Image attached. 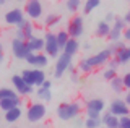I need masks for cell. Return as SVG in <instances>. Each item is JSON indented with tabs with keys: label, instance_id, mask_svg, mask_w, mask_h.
Masks as SVG:
<instances>
[{
	"label": "cell",
	"instance_id": "1",
	"mask_svg": "<svg viewBox=\"0 0 130 128\" xmlns=\"http://www.w3.org/2000/svg\"><path fill=\"white\" fill-rule=\"evenodd\" d=\"M112 57H114V54H112V50L109 49V47L107 49H103L101 52H98V54L81 60L78 63V70L81 73H91L93 70L99 68V67H103V65H107V62Z\"/></svg>",
	"mask_w": 130,
	"mask_h": 128
},
{
	"label": "cell",
	"instance_id": "2",
	"mask_svg": "<svg viewBox=\"0 0 130 128\" xmlns=\"http://www.w3.org/2000/svg\"><path fill=\"white\" fill-rule=\"evenodd\" d=\"M81 112V104L78 101L73 102H62L59 107H57V117L63 122H70V120H75L80 115Z\"/></svg>",
	"mask_w": 130,
	"mask_h": 128
},
{
	"label": "cell",
	"instance_id": "3",
	"mask_svg": "<svg viewBox=\"0 0 130 128\" xmlns=\"http://www.w3.org/2000/svg\"><path fill=\"white\" fill-rule=\"evenodd\" d=\"M46 114H47V109H46V104H42V101L32 102L26 110V118L31 123H39L41 120L46 118Z\"/></svg>",
	"mask_w": 130,
	"mask_h": 128
},
{
	"label": "cell",
	"instance_id": "4",
	"mask_svg": "<svg viewBox=\"0 0 130 128\" xmlns=\"http://www.w3.org/2000/svg\"><path fill=\"white\" fill-rule=\"evenodd\" d=\"M44 41H46V46H44V54L49 55L52 58H57L60 54H62V49L59 47V42H57V36L51 31H47L44 34Z\"/></svg>",
	"mask_w": 130,
	"mask_h": 128
},
{
	"label": "cell",
	"instance_id": "5",
	"mask_svg": "<svg viewBox=\"0 0 130 128\" xmlns=\"http://www.w3.org/2000/svg\"><path fill=\"white\" fill-rule=\"evenodd\" d=\"M23 79L31 86H42V83L46 81V73L42 68H32V70H23L21 71Z\"/></svg>",
	"mask_w": 130,
	"mask_h": 128
},
{
	"label": "cell",
	"instance_id": "6",
	"mask_svg": "<svg viewBox=\"0 0 130 128\" xmlns=\"http://www.w3.org/2000/svg\"><path fill=\"white\" fill-rule=\"evenodd\" d=\"M106 104L103 99H89V101L85 104V112H86V117L89 118H101V114H103Z\"/></svg>",
	"mask_w": 130,
	"mask_h": 128
},
{
	"label": "cell",
	"instance_id": "7",
	"mask_svg": "<svg viewBox=\"0 0 130 128\" xmlns=\"http://www.w3.org/2000/svg\"><path fill=\"white\" fill-rule=\"evenodd\" d=\"M85 31V23H83V16H80V15H75L70 21H68V26H67V33L70 34V37L73 39H78L81 37V34H83Z\"/></svg>",
	"mask_w": 130,
	"mask_h": 128
},
{
	"label": "cell",
	"instance_id": "8",
	"mask_svg": "<svg viewBox=\"0 0 130 128\" xmlns=\"http://www.w3.org/2000/svg\"><path fill=\"white\" fill-rule=\"evenodd\" d=\"M70 65H72V55L62 52L57 57V63L54 67V78H62L65 75V71H68V67Z\"/></svg>",
	"mask_w": 130,
	"mask_h": 128
},
{
	"label": "cell",
	"instance_id": "9",
	"mask_svg": "<svg viewBox=\"0 0 130 128\" xmlns=\"http://www.w3.org/2000/svg\"><path fill=\"white\" fill-rule=\"evenodd\" d=\"M11 84H13L15 91L20 96H31L32 93H36V91H34V86L28 84V83L23 79L21 75H13V76H11Z\"/></svg>",
	"mask_w": 130,
	"mask_h": 128
},
{
	"label": "cell",
	"instance_id": "10",
	"mask_svg": "<svg viewBox=\"0 0 130 128\" xmlns=\"http://www.w3.org/2000/svg\"><path fill=\"white\" fill-rule=\"evenodd\" d=\"M24 13L29 19H39L44 13V7L41 0H28L24 5Z\"/></svg>",
	"mask_w": 130,
	"mask_h": 128
},
{
	"label": "cell",
	"instance_id": "11",
	"mask_svg": "<svg viewBox=\"0 0 130 128\" xmlns=\"http://www.w3.org/2000/svg\"><path fill=\"white\" fill-rule=\"evenodd\" d=\"M29 52L31 50H29V47H28L26 41H21V39H16V37L11 41V54H13V57L20 58V60H24Z\"/></svg>",
	"mask_w": 130,
	"mask_h": 128
},
{
	"label": "cell",
	"instance_id": "12",
	"mask_svg": "<svg viewBox=\"0 0 130 128\" xmlns=\"http://www.w3.org/2000/svg\"><path fill=\"white\" fill-rule=\"evenodd\" d=\"M109 112L120 118V117H125V115H130V107L127 105V102L124 99H114L109 104Z\"/></svg>",
	"mask_w": 130,
	"mask_h": 128
},
{
	"label": "cell",
	"instance_id": "13",
	"mask_svg": "<svg viewBox=\"0 0 130 128\" xmlns=\"http://www.w3.org/2000/svg\"><path fill=\"white\" fill-rule=\"evenodd\" d=\"M127 28V25H125L124 18H116V21H114V25L111 28V33H109L107 39L111 42H116V41H120L122 37H124V29Z\"/></svg>",
	"mask_w": 130,
	"mask_h": 128
},
{
	"label": "cell",
	"instance_id": "14",
	"mask_svg": "<svg viewBox=\"0 0 130 128\" xmlns=\"http://www.w3.org/2000/svg\"><path fill=\"white\" fill-rule=\"evenodd\" d=\"M23 21H24V10L21 8H13L5 13V23L10 26H18Z\"/></svg>",
	"mask_w": 130,
	"mask_h": 128
},
{
	"label": "cell",
	"instance_id": "15",
	"mask_svg": "<svg viewBox=\"0 0 130 128\" xmlns=\"http://www.w3.org/2000/svg\"><path fill=\"white\" fill-rule=\"evenodd\" d=\"M101 122L107 128H119L120 126V118L117 115L111 114V112H104V115H101Z\"/></svg>",
	"mask_w": 130,
	"mask_h": 128
},
{
	"label": "cell",
	"instance_id": "16",
	"mask_svg": "<svg viewBox=\"0 0 130 128\" xmlns=\"http://www.w3.org/2000/svg\"><path fill=\"white\" fill-rule=\"evenodd\" d=\"M28 47H29L31 52H36V54H39V52H44V46H46V41H44V37H38V36H32L31 39H28Z\"/></svg>",
	"mask_w": 130,
	"mask_h": 128
},
{
	"label": "cell",
	"instance_id": "17",
	"mask_svg": "<svg viewBox=\"0 0 130 128\" xmlns=\"http://www.w3.org/2000/svg\"><path fill=\"white\" fill-rule=\"evenodd\" d=\"M20 104H21V99L18 97H10V99H2L0 101V109H2L3 112L10 110V109H15V107H18Z\"/></svg>",
	"mask_w": 130,
	"mask_h": 128
},
{
	"label": "cell",
	"instance_id": "18",
	"mask_svg": "<svg viewBox=\"0 0 130 128\" xmlns=\"http://www.w3.org/2000/svg\"><path fill=\"white\" fill-rule=\"evenodd\" d=\"M16 28H18V29H21L23 33H24V37H26V41H28V39H31L32 36H34V25H32L29 19H24V21L20 23Z\"/></svg>",
	"mask_w": 130,
	"mask_h": 128
},
{
	"label": "cell",
	"instance_id": "19",
	"mask_svg": "<svg viewBox=\"0 0 130 128\" xmlns=\"http://www.w3.org/2000/svg\"><path fill=\"white\" fill-rule=\"evenodd\" d=\"M78 50H80V42L76 41V39H73V37H70L68 39V42L65 44V47H63V50L62 52H65V54H68V55H76L78 54Z\"/></svg>",
	"mask_w": 130,
	"mask_h": 128
},
{
	"label": "cell",
	"instance_id": "20",
	"mask_svg": "<svg viewBox=\"0 0 130 128\" xmlns=\"http://www.w3.org/2000/svg\"><path fill=\"white\" fill-rule=\"evenodd\" d=\"M21 115H23V112H21V109H20V105H18V107H15V109H10V110L5 112V122L15 123V122H18V120L21 118Z\"/></svg>",
	"mask_w": 130,
	"mask_h": 128
},
{
	"label": "cell",
	"instance_id": "21",
	"mask_svg": "<svg viewBox=\"0 0 130 128\" xmlns=\"http://www.w3.org/2000/svg\"><path fill=\"white\" fill-rule=\"evenodd\" d=\"M111 25H109L106 19H103V21H99L96 25V36L98 37H107L109 33H111Z\"/></svg>",
	"mask_w": 130,
	"mask_h": 128
},
{
	"label": "cell",
	"instance_id": "22",
	"mask_svg": "<svg viewBox=\"0 0 130 128\" xmlns=\"http://www.w3.org/2000/svg\"><path fill=\"white\" fill-rule=\"evenodd\" d=\"M114 57L119 60V63H120V65H124V63L130 62V47H128V46L122 47L120 50H117L116 54H114Z\"/></svg>",
	"mask_w": 130,
	"mask_h": 128
},
{
	"label": "cell",
	"instance_id": "23",
	"mask_svg": "<svg viewBox=\"0 0 130 128\" xmlns=\"http://www.w3.org/2000/svg\"><path fill=\"white\" fill-rule=\"evenodd\" d=\"M36 96H38V99L42 101V102H51L52 101V91L47 89V88H42V86H39L38 89H36Z\"/></svg>",
	"mask_w": 130,
	"mask_h": 128
},
{
	"label": "cell",
	"instance_id": "24",
	"mask_svg": "<svg viewBox=\"0 0 130 128\" xmlns=\"http://www.w3.org/2000/svg\"><path fill=\"white\" fill-rule=\"evenodd\" d=\"M109 84H111L112 88V91L114 93H124L125 91V88H124V79H122V76H116V78H112L111 81H109Z\"/></svg>",
	"mask_w": 130,
	"mask_h": 128
},
{
	"label": "cell",
	"instance_id": "25",
	"mask_svg": "<svg viewBox=\"0 0 130 128\" xmlns=\"http://www.w3.org/2000/svg\"><path fill=\"white\" fill-rule=\"evenodd\" d=\"M55 36H57V42H59V47L63 50L65 44H67V42H68V39H70V34H68L65 29H62V31H59V33H57Z\"/></svg>",
	"mask_w": 130,
	"mask_h": 128
},
{
	"label": "cell",
	"instance_id": "26",
	"mask_svg": "<svg viewBox=\"0 0 130 128\" xmlns=\"http://www.w3.org/2000/svg\"><path fill=\"white\" fill-rule=\"evenodd\" d=\"M101 0H85V5H83V11L86 15H89L93 10H96L98 7H99Z\"/></svg>",
	"mask_w": 130,
	"mask_h": 128
},
{
	"label": "cell",
	"instance_id": "27",
	"mask_svg": "<svg viewBox=\"0 0 130 128\" xmlns=\"http://www.w3.org/2000/svg\"><path fill=\"white\" fill-rule=\"evenodd\" d=\"M47 63H49V55L42 54V52H39V54L36 55V63H34V67H36V68H44V67H47Z\"/></svg>",
	"mask_w": 130,
	"mask_h": 128
},
{
	"label": "cell",
	"instance_id": "28",
	"mask_svg": "<svg viewBox=\"0 0 130 128\" xmlns=\"http://www.w3.org/2000/svg\"><path fill=\"white\" fill-rule=\"evenodd\" d=\"M81 7V0H65V8L70 13H76Z\"/></svg>",
	"mask_w": 130,
	"mask_h": 128
},
{
	"label": "cell",
	"instance_id": "29",
	"mask_svg": "<svg viewBox=\"0 0 130 128\" xmlns=\"http://www.w3.org/2000/svg\"><path fill=\"white\" fill-rule=\"evenodd\" d=\"M18 93L13 89H10V88H0V101L2 99H10V97H18Z\"/></svg>",
	"mask_w": 130,
	"mask_h": 128
},
{
	"label": "cell",
	"instance_id": "30",
	"mask_svg": "<svg viewBox=\"0 0 130 128\" xmlns=\"http://www.w3.org/2000/svg\"><path fill=\"white\" fill-rule=\"evenodd\" d=\"M59 21H60V16H59V15L51 13V15H47V16H46V19H44V25H46L47 28H52V26H55Z\"/></svg>",
	"mask_w": 130,
	"mask_h": 128
},
{
	"label": "cell",
	"instance_id": "31",
	"mask_svg": "<svg viewBox=\"0 0 130 128\" xmlns=\"http://www.w3.org/2000/svg\"><path fill=\"white\" fill-rule=\"evenodd\" d=\"M101 125H103L101 118H89V117H86V120H85V126L86 128H99Z\"/></svg>",
	"mask_w": 130,
	"mask_h": 128
},
{
	"label": "cell",
	"instance_id": "32",
	"mask_svg": "<svg viewBox=\"0 0 130 128\" xmlns=\"http://www.w3.org/2000/svg\"><path fill=\"white\" fill-rule=\"evenodd\" d=\"M116 76H117V70H112V68L104 70V73H103V78L106 79V81H111V79L116 78Z\"/></svg>",
	"mask_w": 130,
	"mask_h": 128
},
{
	"label": "cell",
	"instance_id": "33",
	"mask_svg": "<svg viewBox=\"0 0 130 128\" xmlns=\"http://www.w3.org/2000/svg\"><path fill=\"white\" fill-rule=\"evenodd\" d=\"M122 47H125V44L122 42V41H116V42H112V44H111V47H109V49L112 50V54H116V52H117V50H120Z\"/></svg>",
	"mask_w": 130,
	"mask_h": 128
},
{
	"label": "cell",
	"instance_id": "34",
	"mask_svg": "<svg viewBox=\"0 0 130 128\" xmlns=\"http://www.w3.org/2000/svg\"><path fill=\"white\" fill-rule=\"evenodd\" d=\"M36 55H38L36 52H29V54L26 55V58H24V60H26L28 65H34V63H36Z\"/></svg>",
	"mask_w": 130,
	"mask_h": 128
},
{
	"label": "cell",
	"instance_id": "35",
	"mask_svg": "<svg viewBox=\"0 0 130 128\" xmlns=\"http://www.w3.org/2000/svg\"><path fill=\"white\" fill-rule=\"evenodd\" d=\"M119 128H130V115L120 117V126Z\"/></svg>",
	"mask_w": 130,
	"mask_h": 128
},
{
	"label": "cell",
	"instance_id": "36",
	"mask_svg": "<svg viewBox=\"0 0 130 128\" xmlns=\"http://www.w3.org/2000/svg\"><path fill=\"white\" fill-rule=\"evenodd\" d=\"M107 67H109V68H112V70H117V68L120 67V63H119V60H117L116 57H112V58L107 62Z\"/></svg>",
	"mask_w": 130,
	"mask_h": 128
},
{
	"label": "cell",
	"instance_id": "37",
	"mask_svg": "<svg viewBox=\"0 0 130 128\" xmlns=\"http://www.w3.org/2000/svg\"><path fill=\"white\" fill-rule=\"evenodd\" d=\"M122 79H124V88H125V91H128V89H130V71H127V73L122 76Z\"/></svg>",
	"mask_w": 130,
	"mask_h": 128
},
{
	"label": "cell",
	"instance_id": "38",
	"mask_svg": "<svg viewBox=\"0 0 130 128\" xmlns=\"http://www.w3.org/2000/svg\"><path fill=\"white\" fill-rule=\"evenodd\" d=\"M116 18H117L116 15H114L112 11H109V13L106 15V18H104V19H106V21H107V23H111V21H116Z\"/></svg>",
	"mask_w": 130,
	"mask_h": 128
},
{
	"label": "cell",
	"instance_id": "39",
	"mask_svg": "<svg viewBox=\"0 0 130 128\" xmlns=\"http://www.w3.org/2000/svg\"><path fill=\"white\" fill-rule=\"evenodd\" d=\"M16 39H21V41H26V37H24V33L21 29H18V28H16V36H15Z\"/></svg>",
	"mask_w": 130,
	"mask_h": 128
},
{
	"label": "cell",
	"instance_id": "40",
	"mask_svg": "<svg viewBox=\"0 0 130 128\" xmlns=\"http://www.w3.org/2000/svg\"><path fill=\"white\" fill-rule=\"evenodd\" d=\"M124 39L130 42V26H127V28L124 29Z\"/></svg>",
	"mask_w": 130,
	"mask_h": 128
},
{
	"label": "cell",
	"instance_id": "41",
	"mask_svg": "<svg viewBox=\"0 0 130 128\" xmlns=\"http://www.w3.org/2000/svg\"><path fill=\"white\" fill-rule=\"evenodd\" d=\"M124 21H125V25L127 26H130V10L125 13V16H124Z\"/></svg>",
	"mask_w": 130,
	"mask_h": 128
},
{
	"label": "cell",
	"instance_id": "42",
	"mask_svg": "<svg viewBox=\"0 0 130 128\" xmlns=\"http://www.w3.org/2000/svg\"><path fill=\"white\" fill-rule=\"evenodd\" d=\"M124 101H125V102H127V105L130 107V89L127 91V93H125V97H124Z\"/></svg>",
	"mask_w": 130,
	"mask_h": 128
},
{
	"label": "cell",
	"instance_id": "43",
	"mask_svg": "<svg viewBox=\"0 0 130 128\" xmlns=\"http://www.w3.org/2000/svg\"><path fill=\"white\" fill-rule=\"evenodd\" d=\"M42 88H47V89H51V88H52V83L49 81V79H46V81L42 83Z\"/></svg>",
	"mask_w": 130,
	"mask_h": 128
},
{
	"label": "cell",
	"instance_id": "44",
	"mask_svg": "<svg viewBox=\"0 0 130 128\" xmlns=\"http://www.w3.org/2000/svg\"><path fill=\"white\" fill-rule=\"evenodd\" d=\"M0 62H3V46L0 42Z\"/></svg>",
	"mask_w": 130,
	"mask_h": 128
},
{
	"label": "cell",
	"instance_id": "45",
	"mask_svg": "<svg viewBox=\"0 0 130 128\" xmlns=\"http://www.w3.org/2000/svg\"><path fill=\"white\" fill-rule=\"evenodd\" d=\"M89 47H91V44H89V42H85L83 44V49L85 50H89Z\"/></svg>",
	"mask_w": 130,
	"mask_h": 128
},
{
	"label": "cell",
	"instance_id": "46",
	"mask_svg": "<svg viewBox=\"0 0 130 128\" xmlns=\"http://www.w3.org/2000/svg\"><path fill=\"white\" fill-rule=\"evenodd\" d=\"M7 3V0H0V5H5Z\"/></svg>",
	"mask_w": 130,
	"mask_h": 128
},
{
	"label": "cell",
	"instance_id": "47",
	"mask_svg": "<svg viewBox=\"0 0 130 128\" xmlns=\"http://www.w3.org/2000/svg\"><path fill=\"white\" fill-rule=\"evenodd\" d=\"M16 2H24V3H26V2H28V0H16Z\"/></svg>",
	"mask_w": 130,
	"mask_h": 128
},
{
	"label": "cell",
	"instance_id": "48",
	"mask_svg": "<svg viewBox=\"0 0 130 128\" xmlns=\"http://www.w3.org/2000/svg\"><path fill=\"white\" fill-rule=\"evenodd\" d=\"M99 128H107V126H104V125H101V126H99Z\"/></svg>",
	"mask_w": 130,
	"mask_h": 128
},
{
	"label": "cell",
	"instance_id": "49",
	"mask_svg": "<svg viewBox=\"0 0 130 128\" xmlns=\"http://www.w3.org/2000/svg\"><path fill=\"white\" fill-rule=\"evenodd\" d=\"M11 128H16V126H11Z\"/></svg>",
	"mask_w": 130,
	"mask_h": 128
},
{
	"label": "cell",
	"instance_id": "50",
	"mask_svg": "<svg viewBox=\"0 0 130 128\" xmlns=\"http://www.w3.org/2000/svg\"><path fill=\"white\" fill-rule=\"evenodd\" d=\"M38 128H42V126H38Z\"/></svg>",
	"mask_w": 130,
	"mask_h": 128
}]
</instances>
